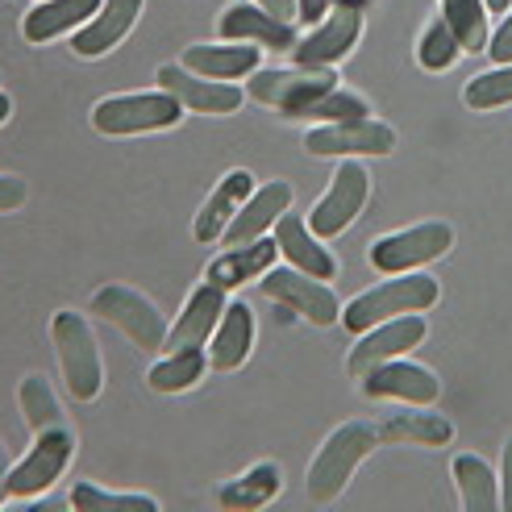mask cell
Wrapping results in <instances>:
<instances>
[{
  "label": "cell",
  "instance_id": "cell-42",
  "mask_svg": "<svg viewBox=\"0 0 512 512\" xmlns=\"http://www.w3.org/2000/svg\"><path fill=\"white\" fill-rule=\"evenodd\" d=\"M329 5H334V9H358V13H367L371 0H329Z\"/></svg>",
  "mask_w": 512,
  "mask_h": 512
},
{
  "label": "cell",
  "instance_id": "cell-41",
  "mask_svg": "<svg viewBox=\"0 0 512 512\" xmlns=\"http://www.w3.org/2000/svg\"><path fill=\"white\" fill-rule=\"evenodd\" d=\"M9 500V450L0 442V504Z\"/></svg>",
  "mask_w": 512,
  "mask_h": 512
},
{
  "label": "cell",
  "instance_id": "cell-39",
  "mask_svg": "<svg viewBox=\"0 0 512 512\" xmlns=\"http://www.w3.org/2000/svg\"><path fill=\"white\" fill-rule=\"evenodd\" d=\"M334 9L329 0H296V21H304V25H317V21H325V13Z\"/></svg>",
  "mask_w": 512,
  "mask_h": 512
},
{
  "label": "cell",
  "instance_id": "cell-38",
  "mask_svg": "<svg viewBox=\"0 0 512 512\" xmlns=\"http://www.w3.org/2000/svg\"><path fill=\"white\" fill-rule=\"evenodd\" d=\"M500 508L512 512V438L504 442V463H500Z\"/></svg>",
  "mask_w": 512,
  "mask_h": 512
},
{
  "label": "cell",
  "instance_id": "cell-44",
  "mask_svg": "<svg viewBox=\"0 0 512 512\" xmlns=\"http://www.w3.org/2000/svg\"><path fill=\"white\" fill-rule=\"evenodd\" d=\"M9 113H13V100H9L5 92H0V125H5V121H9Z\"/></svg>",
  "mask_w": 512,
  "mask_h": 512
},
{
  "label": "cell",
  "instance_id": "cell-40",
  "mask_svg": "<svg viewBox=\"0 0 512 512\" xmlns=\"http://www.w3.org/2000/svg\"><path fill=\"white\" fill-rule=\"evenodd\" d=\"M254 5H263V9L275 13L279 21H296V0H254Z\"/></svg>",
  "mask_w": 512,
  "mask_h": 512
},
{
  "label": "cell",
  "instance_id": "cell-18",
  "mask_svg": "<svg viewBox=\"0 0 512 512\" xmlns=\"http://www.w3.org/2000/svg\"><path fill=\"white\" fill-rule=\"evenodd\" d=\"M292 209V184L288 179H271L267 188H254L250 200L238 209V217L229 221V229L221 234L225 246H246L254 238H263L267 229L279 225V217H284Z\"/></svg>",
  "mask_w": 512,
  "mask_h": 512
},
{
  "label": "cell",
  "instance_id": "cell-11",
  "mask_svg": "<svg viewBox=\"0 0 512 512\" xmlns=\"http://www.w3.org/2000/svg\"><path fill=\"white\" fill-rule=\"evenodd\" d=\"M263 292L275 300V304H284V309H292L300 321H309V325H338L342 321V304L338 296L329 292L325 279H313V275H304L300 267H271L263 279Z\"/></svg>",
  "mask_w": 512,
  "mask_h": 512
},
{
  "label": "cell",
  "instance_id": "cell-32",
  "mask_svg": "<svg viewBox=\"0 0 512 512\" xmlns=\"http://www.w3.org/2000/svg\"><path fill=\"white\" fill-rule=\"evenodd\" d=\"M358 117H371V105L367 96H358L350 88H329L321 96H313L309 105H300L292 113V121H317V125H329V121H358Z\"/></svg>",
  "mask_w": 512,
  "mask_h": 512
},
{
  "label": "cell",
  "instance_id": "cell-7",
  "mask_svg": "<svg viewBox=\"0 0 512 512\" xmlns=\"http://www.w3.org/2000/svg\"><path fill=\"white\" fill-rule=\"evenodd\" d=\"M304 150L313 159H367V155H392L396 150V130L388 121L358 117V121H329L313 125L304 134Z\"/></svg>",
  "mask_w": 512,
  "mask_h": 512
},
{
  "label": "cell",
  "instance_id": "cell-28",
  "mask_svg": "<svg viewBox=\"0 0 512 512\" xmlns=\"http://www.w3.org/2000/svg\"><path fill=\"white\" fill-rule=\"evenodd\" d=\"M209 371V350L204 346H192V350H171L163 363H155L146 371V388L150 392H163V396H175V392H188L204 379Z\"/></svg>",
  "mask_w": 512,
  "mask_h": 512
},
{
  "label": "cell",
  "instance_id": "cell-24",
  "mask_svg": "<svg viewBox=\"0 0 512 512\" xmlns=\"http://www.w3.org/2000/svg\"><path fill=\"white\" fill-rule=\"evenodd\" d=\"M100 5H105V0H38V5L21 17V34H25V42L46 46L59 34L84 30Z\"/></svg>",
  "mask_w": 512,
  "mask_h": 512
},
{
  "label": "cell",
  "instance_id": "cell-34",
  "mask_svg": "<svg viewBox=\"0 0 512 512\" xmlns=\"http://www.w3.org/2000/svg\"><path fill=\"white\" fill-rule=\"evenodd\" d=\"M463 100L475 113H488V109H504L512 105V63H496L492 71L475 75V80L463 88Z\"/></svg>",
  "mask_w": 512,
  "mask_h": 512
},
{
  "label": "cell",
  "instance_id": "cell-5",
  "mask_svg": "<svg viewBox=\"0 0 512 512\" xmlns=\"http://www.w3.org/2000/svg\"><path fill=\"white\" fill-rule=\"evenodd\" d=\"M88 313H96L100 321H109L117 325L125 338H130L138 350L146 354H159L167 350V321L159 313V304L150 300L146 292L138 288H125V284H105V288H96L92 292V304H88Z\"/></svg>",
  "mask_w": 512,
  "mask_h": 512
},
{
  "label": "cell",
  "instance_id": "cell-22",
  "mask_svg": "<svg viewBox=\"0 0 512 512\" xmlns=\"http://www.w3.org/2000/svg\"><path fill=\"white\" fill-rule=\"evenodd\" d=\"M275 242H279V254L300 267L304 275H313V279H334L338 275V259L321 246V238L313 234V225L296 217V213H284L275 225Z\"/></svg>",
  "mask_w": 512,
  "mask_h": 512
},
{
  "label": "cell",
  "instance_id": "cell-2",
  "mask_svg": "<svg viewBox=\"0 0 512 512\" xmlns=\"http://www.w3.org/2000/svg\"><path fill=\"white\" fill-rule=\"evenodd\" d=\"M50 342H55L59 371H63L71 400L92 404L100 392H105V358H100V346H96L88 317L59 309L55 321H50Z\"/></svg>",
  "mask_w": 512,
  "mask_h": 512
},
{
  "label": "cell",
  "instance_id": "cell-9",
  "mask_svg": "<svg viewBox=\"0 0 512 512\" xmlns=\"http://www.w3.org/2000/svg\"><path fill=\"white\" fill-rule=\"evenodd\" d=\"M338 88L334 67H259L250 75V100H259L267 109H279L284 117H292L300 105H309L313 96Z\"/></svg>",
  "mask_w": 512,
  "mask_h": 512
},
{
  "label": "cell",
  "instance_id": "cell-25",
  "mask_svg": "<svg viewBox=\"0 0 512 512\" xmlns=\"http://www.w3.org/2000/svg\"><path fill=\"white\" fill-rule=\"evenodd\" d=\"M209 342L213 346H204L209 350V367L213 371H238L250 358V350H254V313H250V304L229 300Z\"/></svg>",
  "mask_w": 512,
  "mask_h": 512
},
{
  "label": "cell",
  "instance_id": "cell-29",
  "mask_svg": "<svg viewBox=\"0 0 512 512\" xmlns=\"http://www.w3.org/2000/svg\"><path fill=\"white\" fill-rule=\"evenodd\" d=\"M454 483H458V496H463L467 512H496L500 508V475L483 463L479 454L454 458Z\"/></svg>",
  "mask_w": 512,
  "mask_h": 512
},
{
  "label": "cell",
  "instance_id": "cell-27",
  "mask_svg": "<svg viewBox=\"0 0 512 512\" xmlns=\"http://www.w3.org/2000/svg\"><path fill=\"white\" fill-rule=\"evenodd\" d=\"M279 492H284V467L279 463H254L250 471H242L238 479H229L217 492V504L225 512H254L271 504Z\"/></svg>",
  "mask_w": 512,
  "mask_h": 512
},
{
  "label": "cell",
  "instance_id": "cell-4",
  "mask_svg": "<svg viewBox=\"0 0 512 512\" xmlns=\"http://www.w3.org/2000/svg\"><path fill=\"white\" fill-rule=\"evenodd\" d=\"M184 113L188 109L163 88L159 92H117L92 109V125H96V134H105V138H130V134L175 130Z\"/></svg>",
  "mask_w": 512,
  "mask_h": 512
},
{
  "label": "cell",
  "instance_id": "cell-17",
  "mask_svg": "<svg viewBox=\"0 0 512 512\" xmlns=\"http://www.w3.org/2000/svg\"><path fill=\"white\" fill-rule=\"evenodd\" d=\"M279 263V242L275 238H254L246 246H225L217 259L204 267V284L221 292H238L250 279H263Z\"/></svg>",
  "mask_w": 512,
  "mask_h": 512
},
{
  "label": "cell",
  "instance_id": "cell-23",
  "mask_svg": "<svg viewBox=\"0 0 512 512\" xmlns=\"http://www.w3.org/2000/svg\"><path fill=\"white\" fill-rule=\"evenodd\" d=\"M259 50L263 46H254V42H225L221 46H209V42H196L184 50V63L188 71L196 75H209V80H225V84H234L242 80V75H254L259 71Z\"/></svg>",
  "mask_w": 512,
  "mask_h": 512
},
{
  "label": "cell",
  "instance_id": "cell-36",
  "mask_svg": "<svg viewBox=\"0 0 512 512\" xmlns=\"http://www.w3.org/2000/svg\"><path fill=\"white\" fill-rule=\"evenodd\" d=\"M25 179L21 175H5L0 171V213H17L21 204H25Z\"/></svg>",
  "mask_w": 512,
  "mask_h": 512
},
{
  "label": "cell",
  "instance_id": "cell-20",
  "mask_svg": "<svg viewBox=\"0 0 512 512\" xmlns=\"http://www.w3.org/2000/svg\"><path fill=\"white\" fill-rule=\"evenodd\" d=\"M142 5H146V0H105V5L96 9V17L84 25V30H75L71 50H75L80 59H100V55H109V50L138 25Z\"/></svg>",
  "mask_w": 512,
  "mask_h": 512
},
{
  "label": "cell",
  "instance_id": "cell-12",
  "mask_svg": "<svg viewBox=\"0 0 512 512\" xmlns=\"http://www.w3.org/2000/svg\"><path fill=\"white\" fill-rule=\"evenodd\" d=\"M425 334H429V325H425L421 313H404V317H392V321H379V325L363 329V334H358V342L350 346L346 371H350L354 379H363L371 367L388 363V358H400V354H408V350H417V346L425 342Z\"/></svg>",
  "mask_w": 512,
  "mask_h": 512
},
{
  "label": "cell",
  "instance_id": "cell-8",
  "mask_svg": "<svg viewBox=\"0 0 512 512\" xmlns=\"http://www.w3.org/2000/svg\"><path fill=\"white\" fill-rule=\"evenodd\" d=\"M367 196H371V171L358 163V159H342L338 171L329 175V192L313 204L309 225L317 238H338L358 221V213L367 209Z\"/></svg>",
  "mask_w": 512,
  "mask_h": 512
},
{
  "label": "cell",
  "instance_id": "cell-33",
  "mask_svg": "<svg viewBox=\"0 0 512 512\" xmlns=\"http://www.w3.org/2000/svg\"><path fill=\"white\" fill-rule=\"evenodd\" d=\"M71 508L75 512H159V500L146 492H105L96 483L80 479L71 488Z\"/></svg>",
  "mask_w": 512,
  "mask_h": 512
},
{
  "label": "cell",
  "instance_id": "cell-10",
  "mask_svg": "<svg viewBox=\"0 0 512 512\" xmlns=\"http://www.w3.org/2000/svg\"><path fill=\"white\" fill-rule=\"evenodd\" d=\"M71 454H75V438H71L67 425L34 433L30 454L9 467V496L13 500H34L46 488H55V483L63 479V471H67V463H71Z\"/></svg>",
  "mask_w": 512,
  "mask_h": 512
},
{
  "label": "cell",
  "instance_id": "cell-14",
  "mask_svg": "<svg viewBox=\"0 0 512 512\" xmlns=\"http://www.w3.org/2000/svg\"><path fill=\"white\" fill-rule=\"evenodd\" d=\"M363 392L371 400H404V404H438L442 396V379L433 375L429 367L413 363V358H388L363 375Z\"/></svg>",
  "mask_w": 512,
  "mask_h": 512
},
{
  "label": "cell",
  "instance_id": "cell-26",
  "mask_svg": "<svg viewBox=\"0 0 512 512\" xmlns=\"http://www.w3.org/2000/svg\"><path fill=\"white\" fill-rule=\"evenodd\" d=\"M383 446H425L438 450L454 442V425L442 413H429V404H417V413H392L375 425Z\"/></svg>",
  "mask_w": 512,
  "mask_h": 512
},
{
  "label": "cell",
  "instance_id": "cell-6",
  "mask_svg": "<svg viewBox=\"0 0 512 512\" xmlns=\"http://www.w3.org/2000/svg\"><path fill=\"white\" fill-rule=\"evenodd\" d=\"M450 246H454V229L446 221H417L408 229H396V234L375 238L367 259L383 275H404V271H421L425 263H438Z\"/></svg>",
  "mask_w": 512,
  "mask_h": 512
},
{
  "label": "cell",
  "instance_id": "cell-1",
  "mask_svg": "<svg viewBox=\"0 0 512 512\" xmlns=\"http://www.w3.org/2000/svg\"><path fill=\"white\" fill-rule=\"evenodd\" d=\"M442 300V288L433 275H421V271H404V275H392L383 284L358 292L346 309H342V325L350 334H363V329L379 325V321H392V317H404V313H429L433 304Z\"/></svg>",
  "mask_w": 512,
  "mask_h": 512
},
{
  "label": "cell",
  "instance_id": "cell-30",
  "mask_svg": "<svg viewBox=\"0 0 512 512\" xmlns=\"http://www.w3.org/2000/svg\"><path fill=\"white\" fill-rule=\"evenodd\" d=\"M17 404H21V413H25V425H30L34 433L67 425L63 421V404H59L55 388L46 383V375H25L21 379V392H17Z\"/></svg>",
  "mask_w": 512,
  "mask_h": 512
},
{
  "label": "cell",
  "instance_id": "cell-19",
  "mask_svg": "<svg viewBox=\"0 0 512 512\" xmlns=\"http://www.w3.org/2000/svg\"><path fill=\"white\" fill-rule=\"evenodd\" d=\"M250 192H254V175H250L246 167H234V171H229L221 184L209 192V200L200 204V213H196V221H192L196 242H204V246L221 242V234L229 229V221L238 217L242 204L250 200Z\"/></svg>",
  "mask_w": 512,
  "mask_h": 512
},
{
  "label": "cell",
  "instance_id": "cell-31",
  "mask_svg": "<svg viewBox=\"0 0 512 512\" xmlns=\"http://www.w3.org/2000/svg\"><path fill=\"white\" fill-rule=\"evenodd\" d=\"M483 0H442V17L446 25L454 30L458 46H463V55H479V50H488V17H483Z\"/></svg>",
  "mask_w": 512,
  "mask_h": 512
},
{
  "label": "cell",
  "instance_id": "cell-3",
  "mask_svg": "<svg viewBox=\"0 0 512 512\" xmlns=\"http://www.w3.org/2000/svg\"><path fill=\"white\" fill-rule=\"evenodd\" d=\"M375 446H379L375 425H367V421L338 425L325 438V446L317 450V458L309 463V483H304V488H309V500L313 504H334Z\"/></svg>",
  "mask_w": 512,
  "mask_h": 512
},
{
  "label": "cell",
  "instance_id": "cell-15",
  "mask_svg": "<svg viewBox=\"0 0 512 512\" xmlns=\"http://www.w3.org/2000/svg\"><path fill=\"white\" fill-rule=\"evenodd\" d=\"M358 34H363V13L358 9H334L292 46V59L300 67H334L358 46Z\"/></svg>",
  "mask_w": 512,
  "mask_h": 512
},
{
  "label": "cell",
  "instance_id": "cell-21",
  "mask_svg": "<svg viewBox=\"0 0 512 512\" xmlns=\"http://www.w3.org/2000/svg\"><path fill=\"white\" fill-rule=\"evenodd\" d=\"M225 304H229V292L213 288V284H200L188 304H184V313H179V321L167 329V350H192V346H209L213 338V329L225 313Z\"/></svg>",
  "mask_w": 512,
  "mask_h": 512
},
{
  "label": "cell",
  "instance_id": "cell-43",
  "mask_svg": "<svg viewBox=\"0 0 512 512\" xmlns=\"http://www.w3.org/2000/svg\"><path fill=\"white\" fill-rule=\"evenodd\" d=\"M483 5H488V13H508L512 0H483Z\"/></svg>",
  "mask_w": 512,
  "mask_h": 512
},
{
  "label": "cell",
  "instance_id": "cell-16",
  "mask_svg": "<svg viewBox=\"0 0 512 512\" xmlns=\"http://www.w3.org/2000/svg\"><path fill=\"white\" fill-rule=\"evenodd\" d=\"M217 30H221L225 42H254V46H263V50H288V55H292V46L300 42L296 30H292V21H279L263 5H254V0L229 5L221 13Z\"/></svg>",
  "mask_w": 512,
  "mask_h": 512
},
{
  "label": "cell",
  "instance_id": "cell-13",
  "mask_svg": "<svg viewBox=\"0 0 512 512\" xmlns=\"http://www.w3.org/2000/svg\"><path fill=\"white\" fill-rule=\"evenodd\" d=\"M155 80H159V88L171 92L188 113H204V117H229V113H238L242 100H246V92H242L238 84L196 75V71H188L184 63H163Z\"/></svg>",
  "mask_w": 512,
  "mask_h": 512
},
{
  "label": "cell",
  "instance_id": "cell-37",
  "mask_svg": "<svg viewBox=\"0 0 512 512\" xmlns=\"http://www.w3.org/2000/svg\"><path fill=\"white\" fill-rule=\"evenodd\" d=\"M488 55L496 63H512V13L500 21V30L488 38Z\"/></svg>",
  "mask_w": 512,
  "mask_h": 512
},
{
  "label": "cell",
  "instance_id": "cell-35",
  "mask_svg": "<svg viewBox=\"0 0 512 512\" xmlns=\"http://www.w3.org/2000/svg\"><path fill=\"white\" fill-rule=\"evenodd\" d=\"M458 55H463V46H458V38H454V30L446 25V17H433V21L425 25L421 42H417L421 67H425V71H450V67L458 63Z\"/></svg>",
  "mask_w": 512,
  "mask_h": 512
}]
</instances>
